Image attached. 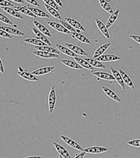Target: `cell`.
<instances>
[{"instance_id": "7a4b0ae2", "label": "cell", "mask_w": 140, "mask_h": 158, "mask_svg": "<svg viewBox=\"0 0 140 158\" xmlns=\"http://www.w3.org/2000/svg\"><path fill=\"white\" fill-rule=\"evenodd\" d=\"M18 70H19L18 72V75H19L23 79L30 81L38 82V78L36 77V76L32 74V73H29L27 71L23 70L22 67H19Z\"/></svg>"}, {"instance_id": "836d02e7", "label": "cell", "mask_w": 140, "mask_h": 158, "mask_svg": "<svg viewBox=\"0 0 140 158\" xmlns=\"http://www.w3.org/2000/svg\"><path fill=\"white\" fill-rule=\"evenodd\" d=\"M43 1L47 5L50 6V7H52L58 11L60 10L58 5L56 4V3L54 0H43Z\"/></svg>"}, {"instance_id": "f35d334b", "label": "cell", "mask_w": 140, "mask_h": 158, "mask_svg": "<svg viewBox=\"0 0 140 158\" xmlns=\"http://www.w3.org/2000/svg\"><path fill=\"white\" fill-rule=\"evenodd\" d=\"M0 36L6 39H11L12 36L9 33L6 32L3 30L0 29Z\"/></svg>"}, {"instance_id": "7c38bea8", "label": "cell", "mask_w": 140, "mask_h": 158, "mask_svg": "<svg viewBox=\"0 0 140 158\" xmlns=\"http://www.w3.org/2000/svg\"><path fill=\"white\" fill-rule=\"evenodd\" d=\"M84 151L86 153L95 154H100V153L106 152L108 151V149L105 147H92L85 148L84 149Z\"/></svg>"}, {"instance_id": "4316f807", "label": "cell", "mask_w": 140, "mask_h": 158, "mask_svg": "<svg viewBox=\"0 0 140 158\" xmlns=\"http://www.w3.org/2000/svg\"><path fill=\"white\" fill-rule=\"evenodd\" d=\"M61 62L63 64L66 65L68 67L75 69H78V70H81L83 69L80 65L77 63V62H74L70 60H68V59H62Z\"/></svg>"}, {"instance_id": "8d00e7d4", "label": "cell", "mask_w": 140, "mask_h": 158, "mask_svg": "<svg viewBox=\"0 0 140 158\" xmlns=\"http://www.w3.org/2000/svg\"><path fill=\"white\" fill-rule=\"evenodd\" d=\"M127 143L129 145L132 146V147L140 148V139H136V140L129 141Z\"/></svg>"}, {"instance_id": "7bdbcfd3", "label": "cell", "mask_w": 140, "mask_h": 158, "mask_svg": "<svg viewBox=\"0 0 140 158\" xmlns=\"http://www.w3.org/2000/svg\"><path fill=\"white\" fill-rule=\"evenodd\" d=\"M85 153H86V152H85L84 151V152H81L80 154H76V155L74 156V158H84Z\"/></svg>"}, {"instance_id": "8992f818", "label": "cell", "mask_w": 140, "mask_h": 158, "mask_svg": "<svg viewBox=\"0 0 140 158\" xmlns=\"http://www.w3.org/2000/svg\"><path fill=\"white\" fill-rule=\"evenodd\" d=\"M110 70L112 73L113 76L114 77L115 80L117 81V83L119 84L120 87L122 88L123 90H125V82L123 81L122 79V77L121 76V74L118 71H117L116 69H115L114 68L112 67H110Z\"/></svg>"}, {"instance_id": "d4e9b609", "label": "cell", "mask_w": 140, "mask_h": 158, "mask_svg": "<svg viewBox=\"0 0 140 158\" xmlns=\"http://www.w3.org/2000/svg\"><path fill=\"white\" fill-rule=\"evenodd\" d=\"M27 7L36 16L41 18H49V15L47 14L46 12L42 11L40 9H39L36 7H32L30 6H27Z\"/></svg>"}, {"instance_id": "f1b7e54d", "label": "cell", "mask_w": 140, "mask_h": 158, "mask_svg": "<svg viewBox=\"0 0 140 158\" xmlns=\"http://www.w3.org/2000/svg\"><path fill=\"white\" fill-rule=\"evenodd\" d=\"M36 50H40V51H44L49 53H54L56 54H60V52L58 50H56V49L49 47L48 45H45V46H35L34 47Z\"/></svg>"}, {"instance_id": "d6a6232c", "label": "cell", "mask_w": 140, "mask_h": 158, "mask_svg": "<svg viewBox=\"0 0 140 158\" xmlns=\"http://www.w3.org/2000/svg\"><path fill=\"white\" fill-rule=\"evenodd\" d=\"M85 60H86L90 64L94 67L97 68H101V69H105V65L103 64L101 62L98 61L96 59L93 58H85Z\"/></svg>"}, {"instance_id": "2e32d148", "label": "cell", "mask_w": 140, "mask_h": 158, "mask_svg": "<svg viewBox=\"0 0 140 158\" xmlns=\"http://www.w3.org/2000/svg\"><path fill=\"white\" fill-rule=\"evenodd\" d=\"M53 145L55 147L56 151L58 152L59 155H61L63 158H71L69 153L68 152L67 150L65 149L64 148L62 147L60 145H59V143H56V142L53 143Z\"/></svg>"}, {"instance_id": "d6986e66", "label": "cell", "mask_w": 140, "mask_h": 158, "mask_svg": "<svg viewBox=\"0 0 140 158\" xmlns=\"http://www.w3.org/2000/svg\"><path fill=\"white\" fill-rule=\"evenodd\" d=\"M110 46H111V44L109 43H108L103 44L100 47H98L94 53L93 59H96L97 58L99 57V56L103 55V54L108 49V48Z\"/></svg>"}, {"instance_id": "5bb4252c", "label": "cell", "mask_w": 140, "mask_h": 158, "mask_svg": "<svg viewBox=\"0 0 140 158\" xmlns=\"http://www.w3.org/2000/svg\"><path fill=\"white\" fill-rule=\"evenodd\" d=\"M70 35H72V37L73 39H76L83 43L88 44V45L92 44L91 40L87 38L85 36L79 33V32H70Z\"/></svg>"}, {"instance_id": "ffe728a7", "label": "cell", "mask_w": 140, "mask_h": 158, "mask_svg": "<svg viewBox=\"0 0 140 158\" xmlns=\"http://www.w3.org/2000/svg\"><path fill=\"white\" fill-rule=\"evenodd\" d=\"M4 11L6 12L9 15L19 19H23V17L15 9H12L11 7H1Z\"/></svg>"}, {"instance_id": "9a60e30c", "label": "cell", "mask_w": 140, "mask_h": 158, "mask_svg": "<svg viewBox=\"0 0 140 158\" xmlns=\"http://www.w3.org/2000/svg\"><path fill=\"white\" fill-rule=\"evenodd\" d=\"M119 14H120V10H118V9H117L116 10L114 11L111 14L110 16L108 18V20L107 21V22H106V24H105V27L107 29L111 27L115 23V21L117 20Z\"/></svg>"}, {"instance_id": "603a6c76", "label": "cell", "mask_w": 140, "mask_h": 158, "mask_svg": "<svg viewBox=\"0 0 140 158\" xmlns=\"http://www.w3.org/2000/svg\"><path fill=\"white\" fill-rule=\"evenodd\" d=\"M33 23L35 25V27L38 28V30L44 34V35L47 36H48L49 38H51V34L49 30L47 28V27H45L43 25H42L41 23L38 22V21H33Z\"/></svg>"}, {"instance_id": "4dcf8cb0", "label": "cell", "mask_w": 140, "mask_h": 158, "mask_svg": "<svg viewBox=\"0 0 140 158\" xmlns=\"http://www.w3.org/2000/svg\"><path fill=\"white\" fill-rule=\"evenodd\" d=\"M23 41L27 44H32L36 46H45L47 45V44L44 43V42L39 40L38 39L27 38L23 40Z\"/></svg>"}, {"instance_id": "44dd1931", "label": "cell", "mask_w": 140, "mask_h": 158, "mask_svg": "<svg viewBox=\"0 0 140 158\" xmlns=\"http://www.w3.org/2000/svg\"><path fill=\"white\" fill-rule=\"evenodd\" d=\"M65 20L68 23H69L70 25L72 27H73L74 28L79 30L82 31H85V29L84 27H83L79 22L75 19H73L72 18H65Z\"/></svg>"}, {"instance_id": "484cf974", "label": "cell", "mask_w": 140, "mask_h": 158, "mask_svg": "<svg viewBox=\"0 0 140 158\" xmlns=\"http://www.w3.org/2000/svg\"><path fill=\"white\" fill-rule=\"evenodd\" d=\"M0 29L3 30L6 32L9 33V34H11V35H15V36H23L25 35V34L23 32L11 27L1 26Z\"/></svg>"}, {"instance_id": "9c48e42d", "label": "cell", "mask_w": 140, "mask_h": 158, "mask_svg": "<svg viewBox=\"0 0 140 158\" xmlns=\"http://www.w3.org/2000/svg\"><path fill=\"white\" fill-rule=\"evenodd\" d=\"M92 74H93L94 76L97 77V78H99L100 79H103L105 81H115V79L113 76V75H111V74L104 72H91Z\"/></svg>"}, {"instance_id": "ac0fdd59", "label": "cell", "mask_w": 140, "mask_h": 158, "mask_svg": "<svg viewBox=\"0 0 140 158\" xmlns=\"http://www.w3.org/2000/svg\"><path fill=\"white\" fill-rule=\"evenodd\" d=\"M103 92L105 93V94L111 98V99L116 101L117 102H121V100L119 97L117 96L116 94L113 91L111 90V89L108 88V87H106L105 86H102V87Z\"/></svg>"}, {"instance_id": "cb8c5ba5", "label": "cell", "mask_w": 140, "mask_h": 158, "mask_svg": "<svg viewBox=\"0 0 140 158\" xmlns=\"http://www.w3.org/2000/svg\"><path fill=\"white\" fill-rule=\"evenodd\" d=\"M14 9L19 12L23 14L24 15H27L29 17L32 18H36V16L34 15L32 12L27 9V7L26 6H21V7H20V6H14Z\"/></svg>"}, {"instance_id": "5b68a950", "label": "cell", "mask_w": 140, "mask_h": 158, "mask_svg": "<svg viewBox=\"0 0 140 158\" xmlns=\"http://www.w3.org/2000/svg\"><path fill=\"white\" fill-rule=\"evenodd\" d=\"M98 61L101 62H116L121 60V58L112 54H104L99 56L96 59Z\"/></svg>"}, {"instance_id": "f6af8a7d", "label": "cell", "mask_w": 140, "mask_h": 158, "mask_svg": "<svg viewBox=\"0 0 140 158\" xmlns=\"http://www.w3.org/2000/svg\"><path fill=\"white\" fill-rule=\"evenodd\" d=\"M12 1H14L16 3H20V4H23L24 1L23 0H11Z\"/></svg>"}, {"instance_id": "277c9868", "label": "cell", "mask_w": 140, "mask_h": 158, "mask_svg": "<svg viewBox=\"0 0 140 158\" xmlns=\"http://www.w3.org/2000/svg\"><path fill=\"white\" fill-rule=\"evenodd\" d=\"M60 138H61L62 140L64 141L65 143L68 145L69 147H72L74 149L77 150L78 151H80V152H84L83 148L79 144H78L77 143H76L73 140L70 139L67 136H65L64 135H61Z\"/></svg>"}, {"instance_id": "30bf717a", "label": "cell", "mask_w": 140, "mask_h": 158, "mask_svg": "<svg viewBox=\"0 0 140 158\" xmlns=\"http://www.w3.org/2000/svg\"><path fill=\"white\" fill-rule=\"evenodd\" d=\"M66 46L70 49L73 52L76 54V55H80L82 56H88V54L85 50H83L80 47H78L76 45L70 44V43H66Z\"/></svg>"}, {"instance_id": "7402d4cb", "label": "cell", "mask_w": 140, "mask_h": 158, "mask_svg": "<svg viewBox=\"0 0 140 158\" xmlns=\"http://www.w3.org/2000/svg\"><path fill=\"white\" fill-rule=\"evenodd\" d=\"M56 46L57 49H58L60 52L63 53L65 56H71V57H76L78 56L73 52L70 49H69L68 48L64 47L63 45H61L60 44H56Z\"/></svg>"}, {"instance_id": "ee69618b", "label": "cell", "mask_w": 140, "mask_h": 158, "mask_svg": "<svg viewBox=\"0 0 140 158\" xmlns=\"http://www.w3.org/2000/svg\"><path fill=\"white\" fill-rule=\"evenodd\" d=\"M55 2H56V4L58 5L59 6H60V7H61V8H64V5H63V3H62V2H61L60 0H54Z\"/></svg>"}, {"instance_id": "f546056e", "label": "cell", "mask_w": 140, "mask_h": 158, "mask_svg": "<svg viewBox=\"0 0 140 158\" xmlns=\"http://www.w3.org/2000/svg\"><path fill=\"white\" fill-rule=\"evenodd\" d=\"M100 6L105 11L108 12V14H111L113 11L111 8V6L109 5V3L111 2V1H107V0H98Z\"/></svg>"}, {"instance_id": "b9f144b4", "label": "cell", "mask_w": 140, "mask_h": 158, "mask_svg": "<svg viewBox=\"0 0 140 158\" xmlns=\"http://www.w3.org/2000/svg\"><path fill=\"white\" fill-rule=\"evenodd\" d=\"M0 72L2 74L5 73V70H4L3 63H2V62L1 59V58H0Z\"/></svg>"}, {"instance_id": "ba28073f", "label": "cell", "mask_w": 140, "mask_h": 158, "mask_svg": "<svg viewBox=\"0 0 140 158\" xmlns=\"http://www.w3.org/2000/svg\"><path fill=\"white\" fill-rule=\"evenodd\" d=\"M54 70V67H45L38 68L37 69L32 71V74L36 76H44L47 74L52 72Z\"/></svg>"}, {"instance_id": "8fae6325", "label": "cell", "mask_w": 140, "mask_h": 158, "mask_svg": "<svg viewBox=\"0 0 140 158\" xmlns=\"http://www.w3.org/2000/svg\"><path fill=\"white\" fill-rule=\"evenodd\" d=\"M95 22L96 23L97 27L99 31L102 33L103 35L105 36V38L107 39H110V35L108 32V29L106 27L105 25L101 21L99 20L98 19H96Z\"/></svg>"}, {"instance_id": "83f0119b", "label": "cell", "mask_w": 140, "mask_h": 158, "mask_svg": "<svg viewBox=\"0 0 140 158\" xmlns=\"http://www.w3.org/2000/svg\"><path fill=\"white\" fill-rule=\"evenodd\" d=\"M76 62H77L82 67L84 68L90 70H94L93 67H92L88 62L83 59L80 58L78 56H76L74 58Z\"/></svg>"}, {"instance_id": "bcb514c9", "label": "cell", "mask_w": 140, "mask_h": 158, "mask_svg": "<svg viewBox=\"0 0 140 158\" xmlns=\"http://www.w3.org/2000/svg\"><path fill=\"white\" fill-rule=\"evenodd\" d=\"M27 158H43V156H27Z\"/></svg>"}, {"instance_id": "7dc6e473", "label": "cell", "mask_w": 140, "mask_h": 158, "mask_svg": "<svg viewBox=\"0 0 140 158\" xmlns=\"http://www.w3.org/2000/svg\"><path fill=\"white\" fill-rule=\"evenodd\" d=\"M5 1H9V2H11V1H10V0H5Z\"/></svg>"}, {"instance_id": "4fadbf2b", "label": "cell", "mask_w": 140, "mask_h": 158, "mask_svg": "<svg viewBox=\"0 0 140 158\" xmlns=\"http://www.w3.org/2000/svg\"><path fill=\"white\" fill-rule=\"evenodd\" d=\"M32 32H34V34L36 35V38L39 40H41V41L44 42V43L47 44L48 46H51V43H50L49 40L47 38V37L44 35V34H43L42 32H40L39 30L37 29L35 27H32Z\"/></svg>"}, {"instance_id": "52a82bcc", "label": "cell", "mask_w": 140, "mask_h": 158, "mask_svg": "<svg viewBox=\"0 0 140 158\" xmlns=\"http://www.w3.org/2000/svg\"><path fill=\"white\" fill-rule=\"evenodd\" d=\"M33 54L35 56H38L39 57H40L42 58L58 59L60 58L58 54L44 52V51H40V50L34 51V52H33Z\"/></svg>"}, {"instance_id": "74e56055", "label": "cell", "mask_w": 140, "mask_h": 158, "mask_svg": "<svg viewBox=\"0 0 140 158\" xmlns=\"http://www.w3.org/2000/svg\"><path fill=\"white\" fill-rule=\"evenodd\" d=\"M0 6L1 7H14V5L9 1L5 0H0Z\"/></svg>"}, {"instance_id": "ab89813d", "label": "cell", "mask_w": 140, "mask_h": 158, "mask_svg": "<svg viewBox=\"0 0 140 158\" xmlns=\"http://www.w3.org/2000/svg\"><path fill=\"white\" fill-rule=\"evenodd\" d=\"M129 37L140 45V36L136 35H130Z\"/></svg>"}, {"instance_id": "d590c367", "label": "cell", "mask_w": 140, "mask_h": 158, "mask_svg": "<svg viewBox=\"0 0 140 158\" xmlns=\"http://www.w3.org/2000/svg\"><path fill=\"white\" fill-rule=\"evenodd\" d=\"M0 21L2 22L3 23H6V24H9V25H12L13 24L11 21L7 18L6 16H5L1 13H0Z\"/></svg>"}, {"instance_id": "60d3db41", "label": "cell", "mask_w": 140, "mask_h": 158, "mask_svg": "<svg viewBox=\"0 0 140 158\" xmlns=\"http://www.w3.org/2000/svg\"><path fill=\"white\" fill-rule=\"evenodd\" d=\"M24 1H26L27 2L31 4V5L35 6V7H39L40 5L39 3H38V2L36 1V0H24Z\"/></svg>"}, {"instance_id": "3957f363", "label": "cell", "mask_w": 140, "mask_h": 158, "mask_svg": "<svg viewBox=\"0 0 140 158\" xmlns=\"http://www.w3.org/2000/svg\"><path fill=\"white\" fill-rule=\"evenodd\" d=\"M47 24L48 25H49L50 27H52L54 29L56 30L57 31L62 32L68 35H70V31H68L63 25H61V23L53 22V21H48Z\"/></svg>"}, {"instance_id": "6da1fadb", "label": "cell", "mask_w": 140, "mask_h": 158, "mask_svg": "<svg viewBox=\"0 0 140 158\" xmlns=\"http://www.w3.org/2000/svg\"><path fill=\"white\" fill-rule=\"evenodd\" d=\"M56 89L54 86H52L50 91L48 97V106L50 114H52L56 106Z\"/></svg>"}, {"instance_id": "1f68e13d", "label": "cell", "mask_w": 140, "mask_h": 158, "mask_svg": "<svg viewBox=\"0 0 140 158\" xmlns=\"http://www.w3.org/2000/svg\"><path fill=\"white\" fill-rule=\"evenodd\" d=\"M45 7L50 15L53 16V17L56 18V19H58V20H61V16L59 14L58 10H56L52 7L47 5L46 4L45 5Z\"/></svg>"}, {"instance_id": "e0dca14e", "label": "cell", "mask_w": 140, "mask_h": 158, "mask_svg": "<svg viewBox=\"0 0 140 158\" xmlns=\"http://www.w3.org/2000/svg\"><path fill=\"white\" fill-rule=\"evenodd\" d=\"M118 72H120L121 76L122 77L123 80L125 82V83H126L127 85H128L130 88H131L132 89L134 90L135 88H134V84L132 82L131 79L130 78V77L129 76V75L121 69H119Z\"/></svg>"}, {"instance_id": "e575fe53", "label": "cell", "mask_w": 140, "mask_h": 158, "mask_svg": "<svg viewBox=\"0 0 140 158\" xmlns=\"http://www.w3.org/2000/svg\"><path fill=\"white\" fill-rule=\"evenodd\" d=\"M59 22L70 32H76V30L75 29V28H74L73 27H72L69 23H65L62 20H59Z\"/></svg>"}]
</instances>
